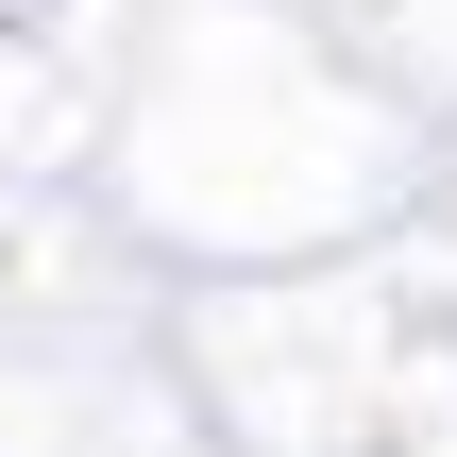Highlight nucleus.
<instances>
[{
    "mask_svg": "<svg viewBox=\"0 0 457 457\" xmlns=\"http://www.w3.org/2000/svg\"><path fill=\"white\" fill-rule=\"evenodd\" d=\"M0 17H34V0H0Z\"/></svg>",
    "mask_w": 457,
    "mask_h": 457,
    "instance_id": "obj_1",
    "label": "nucleus"
}]
</instances>
